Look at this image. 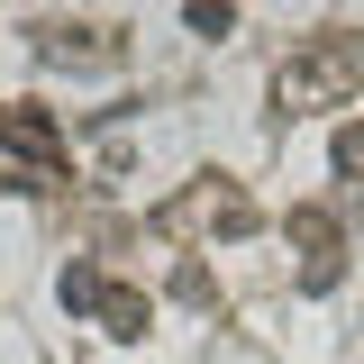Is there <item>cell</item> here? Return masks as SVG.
<instances>
[{"mask_svg":"<svg viewBox=\"0 0 364 364\" xmlns=\"http://www.w3.org/2000/svg\"><path fill=\"white\" fill-rule=\"evenodd\" d=\"M91 318L109 328V337H146V291H128V282H100V301H91Z\"/></svg>","mask_w":364,"mask_h":364,"instance_id":"4","label":"cell"},{"mask_svg":"<svg viewBox=\"0 0 364 364\" xmlns=\"http://www.w3.org/2000/svg\"><path fill=\"white\" fill-rule=\"evenodd\" d=\"M0 136H9L28 164H64V128H55L46 109H9V119H0Z\"/></svg>","mask_w":364,"mask_h":364,"instance_id":"3","label":"cell"},{"mask_svg":"<svg viewBox=\"0 0 364 364\" xmlns=\"http://www.w3.org/2000/svg\"><path fill=\"white\" fill-rule=\"evenodd\" d=\"M282 237H291L301 255H337V219H328V210H291V219H282Z\"/></svg>","mask_w":364,"mask_h":364,"instance_id":"5","label":"cell"},{"mask_svg":"<svg viewBox=\"0 0 364 364\" xmlns=\"http://www.w3.org/2000/svg\"><path fill=\"white\" fill-rule=\"evenodd\" d=\"M182 18H191V37H210V46L237 28V9H228V0H182Z\"/></svg>","mask_w":364,"mask_h":364,"instance_id":"6","label":"cell"},{"mask_svg":"<svg viewBox=\"0 0 364 364\" xmlns=\"http://www.w3.org/2000/svg\"><path fill=\"white\" fill-rule=\"evenodd\" d=\"M173 301H191V310H210V301H219V282H210V264H200V255H182V273H173Z\"/></svg>","mask_w":364,"mask_h":364,"instance_id":"7","label":"cell"},{"mask_svg":"<svg viewBox=\"0 0 364 364\" xmlns=\"http://www.w3.org/2000/svg\"><path fill=\"white\" fill-rule=\"evenodd\" d=\"M337 173H364V119L337 128Z\"/></svg>","mask_w":364,"mask_h":364,"instance_id":"9","label":"cell"},{"mask_svg":"<svg viewBox=\"0 0 364 364\" xmlns=\"http://www.w3.org/2000/svg\"><path fill=\"white\" fill-rule=\"evenodd\" d=\"M355 219H364V200H355Z\"/></svg>","mask_w":364,"mask_h":364,"instance_id":"10","label":"cell"},{"mask_svg":"<svg viewBox=\"0 0 364 364\" xmlns=\"http://www.w3.org/2000/svg\"><path fill=\"white\" fill-rule=\"evenodd\" d=\"M55 301H64V310H91V301H100V273H91V264H64Z\"/></svg>","mask_w":364,"mask_h":364,"instance_id":"8","label":"cell"},{"mask_svg":"<svg viewBox=\"0 0 364 364\" xmlns=\"http://www.w3.org/2000/svg\"><path fill=\"white\" fill-rule=\"evenodd\" d=\"M246 228H255V200H246L228 173L191 182L173 210H164V237H246Z\"/></svg>","mask_w":364,"mask_h":364,"instance_id":"2","label":"cell"},{"mask_svg":"<svg viewBox=\"0 0 364 364\" xmlns=\"http://www.w3.org/2000/svg\"><path fill=\"white\" fill-rule=\"evenodd\" d=\"M355 82H364V46L346 37V28H328V37H310L273 73V109H282V119H318V109H346Z\"/></svg>","mask_w":364,"mask_h":364,"instance_id":"1","label":"cell"}]
</instances>
